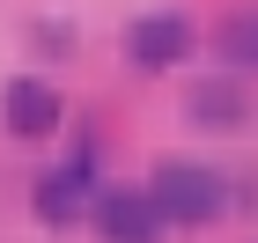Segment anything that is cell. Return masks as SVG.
<instances>
[{
	"label": "cell",
	"instance_id": "obj_4",
	"mask_svg": "<svg viewBox=\"0 0 258 243\" xmlns=\"http://www.w3.org/2000/svg\"><path fill=\"white\" fill-rule=\"evenodd\" d=\"M8 133L22 140H44V133H59V89H44V81H8Z\"/></svg>",
	"mask_w": 258,
	"mask_h": 243
},
{
	"label": "cell",
	"instance_id": "obj_3",
	"mask_svg": "<svg viewBox=\"0 0 258 243\" xmlns=\"http://www.w3.org/2000/svg\"><path fill=\"white\" fill-rule=\"evenodd\" d=\"M125 52H133V66L162 74V66H177L192 52V30H184V15H140L133 37H125Z\"/></svg>",
	"mask_w": 258,
	"mask_h": 243
},
{
	"label": "cell",
	"instance_id": "obj_7",
	"mask_svg": "<svg viewBox=\"0 0 258 243\" xmlns=\"http://www.w3.org/2000/svg\"><path fill=\"white\" fill-rule=\"evenodd\" d=\"M221 59L229 66H258V8H243V15L221 22Z\"/></svg>",
	"mask_w": 258,
	"mask_h": 243
},
{
	"label": "cell",
	"instance_id": "obj_5",
	"mask_svg": "<svg viewBox=\"0 0 258 243\" xmlns=\"http://www.w3.org/2000/svg\"><path fill=\"white\" fill-rule=\"evenodd\" d=\"M81 199H89V170H81V162H74V170H44L37 192H30V206H37L44 228H67L81 214Z\"/></svg>",
	"mask_w": 258,
	"mask_h": 243
},
{
	"label": "cell",
	"instance_id": "obj_1",
	"mask_svg": "<svg viewBox=\"0 0 258 243\" xmlns=\"http://www.w3.org/2000/svg\"><path fill=\"white\" fill-rule=\"evenodd\" d=\"M148 192H155L162 221H177V228H199V221H214L221 206H229V184L207 162H155V184Z\"/></svg>",
	"mask_w": 258,
	"mask_h": 243
},
{
	"label": "cell",
	"instance_id": "obj_2",
	"mask_svg": "<svg viewBox=\"0 0 258 243\" xmlns=\"http://www.w3.org/2000/svg\"><path fill=\"white\" fill-rule=\"evenodd\" d=\"M96 236L103 243H162V206L155 192H111L96 206Z\"/></svg>",
	"mask_w": 258,
	"mask_h": 243
},
{
	"label": "cell",
	"instance_id": "obj_6",
	"mask_svg": "<svg viewBox=\"0 0 258 243\" xmlns=\"http://www.w3.org/2000/svg\"><path fill=\"white\" fill-rule=\"evenodd\" d=\"M192 118L229 133V125H243V118H251V103H243V89H236V81H207V89L192 96Z\"/></svg>",
	"mask_w": 258,
	"mask_h": 243
}]
</instances>
